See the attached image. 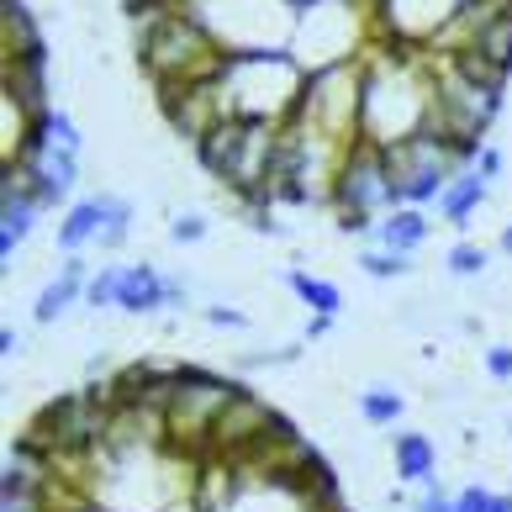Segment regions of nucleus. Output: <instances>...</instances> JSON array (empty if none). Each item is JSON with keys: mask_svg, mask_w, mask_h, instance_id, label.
<instances>
[{"mask_svg": "<svg viewBox=\"0 0 512 512\" xmlns=\"http://www.w3.org/2000/svg\"><path fill=\"white\" fill-rule=\"evenodd\" d=\"M365 96H359V138L396 148L433 127V59L423 48H402L375 37L365 48Z\"/></svg>", "mask_w": 512, "mask_h": 512, "instance_id": "1", "label": "nucleus"}, {"mask_svg": "<svg viewBox=\"0 0 512 512\" xmlns=\"http://www.w3.org/2000/svg\"><path fill=\"white\" fill-rule=\"evenodd\" d=\"M138 64H143L154 90H180V85L212 80L227 64V53L217 48V37L191 11L175 6V11H164V16L138 27Z\"/></svg>", "mask_w": 512, "mask_h": 512, "instance_id": "2", "label": "nucleus"}, {"mask_svg": "<svg viewBox=\"0 0 512 512\" xmlns=\"http://www.w3.org/2000/svg\"><path fill=\"white\" fill-rule=\"evenodd\" d=\"M222 106L227 122H286L301 106V90H307V69H301L291 53H238L227 59L222 74Z\"/></svg>", "mask_w": 512, "mask_h": 512, "instance_id": "3", "label": "nucleus"}, {"mask_svg": "<svg viewBox=\"0 0 512 512\" xmlns=\"http://www.w3.org/2000/svg\"><path fill=\"white\" fill-rule=\"evenodd\" d=\"M196 159L206 175H217L243 201H264L270 196V180H275V159H280V127L233 117L196 143Z\"/></svg>", "mask_w": 512, "mask_h": 512, "instance_id": "4", "label": "nucleus"}, {"mask_svg": "<svg viewBox=\"0 0 512 512\" xmlns=\"http://www.w3.org/2000/svg\"><path fill=\"white\" fill-rule=\"evenodd\" d=\"M375 43V16L370 0H312L296 11V32H291V59L301 69H333V64H354L365 59V48Z\"/></svg>", "mask_w": 512, "mask_h": 512, "instance_id": "5", "label": "nucleus"}, {"mask_svg": "<svg viewBox=\"0 0 512 512\" xmlns=\"http://www.w3.org/2000/svg\"><path fill=\"white\" fill-rule=\"evenodd\" d=\"M217 37L227 59L238 53H291L296 6L291 0H180Z\"/></svg>", "mask_w": 512, "mask_h": 512, "instance_id": "6", "label": "nucleus"}, {"mask_svg": "<svg viewBox=\"0 0 512 512\" xmlns=\"http://www.w3.org/2000/svg\"><path fill=\"white\" fill-rule=\"evenodd\" d=\"M333 212H338V233L349 238H375L381 217H391L402 206V191H396V175H391V159L386 148H375L359 138L344 164H338V180H333Z\"/></svg>", "mask_w": 512, "mask_h": 512, "instance_id": "7", "label": "nucleus"}, {"mask_svg": "<svg viewBox=\"0 0 512 512\" xmlns=\"http://www.w3.org/2000/svg\"><path fill=\"white\" fill-rule=\"evenodd\" d=\"M243 386L238 381H222V375L201 370V365H180L175 370V386H169V402H164V428H169V444L180 454L201 460L206 454V439H212L217 417L227 412Z\"/></svg>", "mask_w": 512, "mask_h": 512, "instance_id": "8", "label": "nucleus"}, {"mask_svg": "<svg viewBox=\"0 0 512 512\" xmlns=\"http://www.w3.org/2000/svg\"><path fill=\"white\" fill-rule=\"evenodd\" d=\"M497 111H502V90H486L481 80H470L454 59H433V127L439 132H449L454 143H481V132L491 127Z\"/></svg>", "mask_w": 512, "mask_h": 512, "instance_id": "9", "label": "nucleus"}, {"mask_svg": "<svg viewBox=\"0 0 512 512\" xmlns=\"http://www.w3.org/2000/svg\"><path fill=\"white\" fill-rule=\"evenodd\" d=\"M465 11V0H370L375 37L402 48H433L449 32V22Z\"/></svg>", "mask_w": 512, "mask_h": 512, "instance_id": "10", "label": "nucleus"}, {"mask_svg": "<svg viewBox=\"0 0 512 512\" xmlns=\"http://www.w3.org/2000/svg\"><path fill=\"white\" fill-rule=\"evenodd\" d=\"M275 407L264 402V396H254L249 386H243L233 402H227V412L217 417V428H212V439H206V454L201 460H243L249 449L264 444V433L275 428Z\"/></svg>", "mask_w": 512, "mask_h": 512, "instance_id": "11", "label": "nucleus"}, {"mask_svg": "<svg viewBox=\"0 0 512 512\" xmlns=\"http://www.w3.org/2000/svg\"><path fill=\"white\" fill-rule=\"evenodd\" d=\"M11 169L22 175V185L32 191V201L43 206V212H59V206L74 196V185H80V154H64V148L37 143V138H27L22 159H16Z\"/></svg>", "mask_w": 512, "mask_h": 512, "instance_id": "12", "label": "nucleus"}, {"mask_svg": "<svg viewBox=\"0 0 512 512\" xmlns=\"http://www.w3.org/2000/svg\"><path fill=\"white\" fill-rule=\"evenodd\" d=\"M37 217H43V206L32 201L22 175L6 169V175H0V264H6V270H16V249L32 238Z\"/></svg>", "mask_w": 512, "mask_h": 512, "instance_id": "13", "label": "nucleus"}, {"mask_svg": "<svg viewBox=\"0 0 512 512\" xmlns=\"http://www.w3.org/2000/svg\"><path fill=\"white\" fill-rule=\"evenodd\" d=\"M90 275H96V270H90V259H85V254L64 259V264H59V275H53L48 286L37 291V307H32V322H37V328H48V322H59V317L74 307V301H85Z\"/></svg>", "mask_w": 512, "mask_h": 512, "instance_id": "14", "label": "nucleus"}, {"mask_svg": "<svg viewBox=\"0 0 512 512\" xmlns=\"http://www.w3.org/2000/svg\"><path fill=\"white\" fill-rule=\"evenodd\" d=\"M391 470L396 481H412V486H433L439 481V449H433L428 433H396L391 439Z\"/></svg>", "mask_w": 512, "mask_h": 512, "instance_id": "15", "label": "nucleus"}, {"mask_svg": "<svg viewBox=\"0 0 512 512\" xmlns=\"http://www.w3.org/2000/svg\"><path fill=\"white\" fill-rule=\"evenodd\" d=\"M169 307L164 301V270L159 264H127L122 270V291H117V312H132V317H148V312H159Z\"/></svg>", "mask_w": 512, "mask_h": 512, "instance_id": "16", "label": "nucleus"}, {"mask_svg": "<svg viewBox=\"0 0 512 512\" xmlns=\"http://www.w3.org/2000/svg\"><path fill=\"white\" fill-rule=\"evenodd\" d=\"M101 222H106V212H101V196H80V201H69V212L59 217V254L64 259H74V254H85L90 243L101 238Z\"/></svg>", "mask_w": 512, "mask_h": 512, "instance_id": "17", "label": "nucleus"}, {"mask_svg": "<svg viewBox=\"0 0 512 512\" xmlns=\"http://www.w3.org/2000/svg\"><path fill=\"white\" fill-rule=\"evenodd\" d=\"M428 243V212L423 206H396L391 217H381L375 227V249H391V254H417Z\"/></svg>", "mask_w": 512, "mask_h": 512, "instance_id": "18", "label": "nucleus"}, {"mask_svg": "<svg viewBox=\"0 0 512 512\" xmlns=\"http://www.w3.org/2000/svg\"><path fill=\"white\" fill-rule=\"evenodd\" d=\"M486 191H491V185L476 175V169H460V175L449 180V191L439 196V217L449 227H470V217L486 206Z\"/></svg>", "mask_w": 512, "mask_h": 512, "instance_id": "19", "label": "nucleus"}, {"mask_svg": "<svg viewBox=\"0 0 512 512\" xmlns=\"http://www.w3.org/2000/svg\"><path fill=\"white\" fill-rule=\"evenodd\" d=\"M286 286L296 291V301H301L312 317H338V312H344V291H338L333 280L301 270V264H291V270H286Z\"/></svg>", "mask_w": 512, "mask_h": 512, "instance_id": "20", "label": "nucleus"}, {"mask_svg": "<svg viewBox=\"0 0 512 512\" xmlns=\"http://www.w3.org/2000/svg\"><path fill=\"white\" fill-rule=\"evenodd\" d=\"M407 412V396L396 386H365L359 391V417H365L370 428H396Z\"/></svg>", "mask_w": 512, "mask_h": 512, "instance_id": "21", "label": "nucleus"}, {"mask_svg": "<svg viewBox=\"0 0 512 512\" xmlns=\"http://www.w3.org/2000/svg\"><path fill=\"white\" fill-rule=\"evenodd\" d=\"M101 212H106V222H101L96 249H101V254H117L122 243L132 238V201H127V196H111V191H101Z\"/></svg>", "mask_w": 512, "mask_h": 512, "instance_id": "22", "label": "nucleus"}, {"mask_svg": "<svg viewBox=\"0 0 512 512\" xmlns=\"http://www.w3.org/2000/svg\"><path fill=\"white\" fill-rule=\"evenodd\" d=\"M122 270L127 264H96V275H90V286H85V307H117V291H122Z\"/></svg>", "mask_w": 512, "mask_h": 512, "instance_id": "23", "label": "nucleus"}, {"mask_svg": "<svg viewBox=\"0 0 512 512\" xmlns=\"http://www.w3.org/2000/svg\"><path fill=\"white\" fill-rule=\"evenodd\" d=\"M359 270H365L370 280H402V275H412V259L391 254V249H365L359 254Z\"/></svg>", "mask_w": 512, "mask_h": 512, "instance_id": "24", "label": "nucleus"}, {"mask_svg": "<svg viewBox=\"0 0 512 512\" xmlns=\"http://www.w3.org/2000/svg\"><path fill=\"white\" fill-rule=\"evenodd\" d=\"M444 264H449L454 280H476V275H486V249H481V243H470V238H460L444 254Z\"/></svg>", "mask_w": 512, "mask_h": 512, "instance_id": "25", "label": "nucleus"}, {"mask_svg": "<svg viewBox=\"0 0 512 512\" xmlns=\"http://www.w3.org/2000/svg\"><path fill=\"white\" fill-rule=\"evenodd\" d=\"M454 512H497V491H486L481 481H470L454 491Z\"/></svg>", "mask_w": 512, "mask_h": 512, "instance_id": "26", "label": "nucleus"}, {"mask_svg": "<svg viewBox=\"0 0 512 512\" xmlns=\"http://www.w3.org/2000/svg\"><path fill=\"white\" fill-rule=\"evenodd\" d=\"M169 238L175 243H201L206 238V217L201 212H180L175 222H169Z\"/></svg>", "mask_w": 512, "mask_h": 512, "instance_id": "27", "label": "nucleus"}, {"mask_svg": "<svg viewBox=\"0 0 512 512\" xmlns=\"http://www.w3.org/2000/svg\"><path fill=\"white\" fill-rule=\"evenodd\" d=\"M201 317L212 322V328H249V312L227 307V301H212V307H201Z\"/></svg>", "mask_w": 512, "mask_h": 512, "instance_id": "28", "label": "nucleus"}, {"mask_svg": "<svg viewBox=\"0 0 512 512\" xmlns=\"http://www.w3.org/2000/svg\"><path fill=\"white\" fill-rule=\"evenodd\" d=\"M486 375H491V381H512V344H491L486 349Z\"/></svg>", "mask_w": 512, "mask_h": 512, "instance_id": "29", "label": "nucleus"}, {"mask_svg": "<svg viewBox=\"0 0 512 512\" xmlns=\"http://www.w3.org/2000/svg\"><path fill=\"white\" fill-rule=\"evenodd\" d=\"M412 512H454V497H449L439 481H433V486H423V497L412 502Z\"/></svg>", "mask_w": 512, "mask_h": 512, "instance_id": "30", "label": "nucleus"}, {"mask_svg": "<svg viewBox=\"0 0 512 512\" xmlns=\"http://www.w3.org/2000/svg\"><path fill=\"white\" fill-rule=\"evenodd\" d=\"M470 169H476V175L491 185V180H497L502 175V148H491V143H481V154H476V164H470Z\"/></svg>", "mask_w": 512, "mask_h": 512, "instance_id": "31", "label": "nucleus"}, {"mask_svg": "<svg viewBox=\"0 0 512 512\" xmlns=\"http://www.w3.org/2000/svg\"><path fill=\"white\" fill-rule=\"evenodd\" d=\"M164 301H169V307H185V301H191V280H185V275H164Z\"/></svg>", "mask_w": 512, "mask_h": 512, "instance_id": "32", "label": "nucleus"}, {"mask_svg": "<svg viewBox=\"0 0 512 512\" xmlns=\"http://www.w3.org/2000/svg\"><path fill=\"white\" fill-rule=\"evenodd\" d=\"M0 354H6V359H16V354H22V333L0 328Z\"/></svg>", "mask_w": 512, "mask_h": 512, "instance_id": "33", "label": "nucleus"}, {"mask_svg": "<svg viewBox=\"0 0 512 512\" xmlns=\"http://www.w3.org/2000/svg\"><path fill=\"white\" fill-rule=\"evenodd\" d=\"M333 333V317H307V338L317 344V338H328Z\"/></svg>", "mask_w": 512, "mask_h": 512, "instance_id": "34", "label": "nucleus"}, {"mask_svg": "<svg viewBox=\"0 0 512 512\" xmlns=\"http://www.w3.org/2000/svg\"><path fill=\"white\" fill-rule=\"evenodd\" d=\"M502 254H507V259H512V222H507V227H502Z\"/></svg>", "mask_w": 512, "mask_h": 512, "instance_id": "35", "label": "nucleus"}, {"mask_svg": "<svg viewBox=\"0 0 512 512\" xmlns=\"http://www.w3.org/2000/svg\"><path fill=\"white\" fill-rule=\"evenodd\" d=\"M497 512H512V497H497Z\"/></svg>", "mask_w": 512, "mask_h": 512, "instance_id": "36", "label": "nucleus"}, {"mask_svg": "<svg viewBox=\"0 0 512 512\" xmlns=\"http://www.w3.org/2000/svg\"><path fill=\"white\" fill-rule=\"evenodd\" d=\"M169 512H196V502H180V507H169Z\"/></svg>", "mask_w": 512, "mask_h": 512, "instance_id": "37", "label": "nucleus"}, {"mask_svg": "<svg viewBox=\"0 0 512 512\" xmlns=\"http://www.w3.org/2000/svg\"><path fill=\"white\" fill-rule=\"evenodd\" d=\"M291 6H296V11H301V6H312V0H291Z\"/></svg>", "mask_w": 512, "mask_h": 512, "instance_id": "38", "label": "nucleus"}]
</instances>
